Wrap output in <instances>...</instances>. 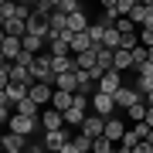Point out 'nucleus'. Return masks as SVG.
Here are the masks:
<instances>
[{
  "mask_svg": "<svg viewBox=\"0 0 153 153\" xmlns=\"http://www.w3.org/2000/svg\"><path fill=\"white\" fill-rule=\"evenodd\" d=\"M146 105H153V92H150V95H146Z\"/></svg>",
  "mask_w": 153,
  "mask_h": 153,
  "instance_id": "nucleus-34",
  "label": "nucleus"
},
{
  "mask_svg": "<svg viewBox=\"0 0 153 153\" xmlns=\"http://www.w3.org/2000/svg\"><path fill=\"white\" fill-rule=\"evenodd\" d=\"M119 88H123V71H105V75H102V82H99V92L116 95Z\"/></svg>",
  "mask_w": 153,
  "mask_h": 153,
  "instance_id": "nucleus-12",
  "label": "nucleus"
},
{
  "mask_svg": "<svg viewBox=\"0 0 153 153\" xmlns=\"http://www.w3.org/2000/svg\"><path fill=\"white\" fill-rule=\"evenodd\" d=\"M58 10L71 17V14H82V4H78V0H58Z\"/></svg>",
  "mask_w": 153,
  "mask_h": 153,
  "instance_id": "nucleus-25",
  "label": "nucleus"
},
{
  "mask_svg": "<svg viewBox=\"0 0 153 153\" xmlns=\"http://www.w3.org/2000/svg\"><path fill=\"white\" fill-rule=\"evenodd\" d=\"M55 88H58V92H71V95H75V92H78L75 71H71V75H58V78H55Z\"/></svg>",
  "mask_w": 153,
  "mask_h": 153,
  "instance_id": "nucleus-17",
  "label": "nucleus"
},
{
  "mask_svg": "<svg viewBox=\"0 0 153 153\" xmlns=\"http://www.w3.org/2000/svg\"><path fill=\"white\" fill-rule=\"evenodd\" d=\"M71 105H75V95H71V92H58V88H55V99H51V109H58V112H68Z\"/></svg>",
  "mask_w": 153,
  "mask_h": 153,
  "instance_id": "nucleus-15",
  "label": "nucleus"
},
{
  "mask_svg": "<svg viewBox=\"0 0 153 153\" xmlns=\"http://www.w3.org/2000/svg\"><path fill=\"white\" fill-rule=\"evenodd\" d=\"M0 55H4V65H14L17 58L24 55V38H0Z\"/></svg>",
  "mask_w": 153,
  "mask_h": 153,
  "instance_id": "nucleus-3",
  "label": "nucleus"
},
{
  "mask_svg": "<svg viewBox=\"0 0 153 153\" xmlns=\"http://www.w3.org/2000/svg\"><path fill=\"white\" fill-rule=\"evenodd\" d=\"M41 129L44 133H55V129H65V112H58V109H44L41 112Z\"/></svg>",
  "mask_w": 153,
  "mask_h": 153,
  "instance_id": "nucleus-9",
  "label": "nucleus"
},
{
  "mask_svg": "<svg viewBox=\"0 0 153 153\" xmlns=\"http://www.w3.org/2000/svg\"><path fill=\"white\" fill-rule=\"evenodd\" d=\"M0 146L4 150H27V136H17V133H4V140H0Z\"/></svg>",
  "mask_w": 153,
  "mask_h": 153,
  "instance_id": "nucleus-14",
  "label": "nucleus"
},
{
  "mask_svg": "<svg viewBox=\"0 0 153 153\" xmlns=\"http://www.w3.org/2000/svg\"><path fill=\"white\" fill-rule=\"evenodd\" d=\"M126 68H133V55L129 51H116V68L112 71H126Z\"/></svg>",
  "mask_w": 153,
  "mask_h": 153,
  "instance_id": "nucleus-23",
  "label": "nucleus"
},
{
  "mask_svg": "<svg viewBox=\"0 0 153 153\" xmlns=\"http://www.w3.org/2000/svg\"><path fill=\"white\" fill-rule=\"evenodd\" d=\"M31 75L34 82H44V85H55V68H51V55H38L31 65Z\"/></svg>",
  "mask_w": 153,
  "mask_h": 153,
  "instance_id": "nucleus-1",
  "label": "nucleus"
},
{
  "mask_svg": "<svg viewBox=\"0 0 153 153\" xmlns=\"http://www.w3.org/2000/svg\"><path fill=\"white\" fill-rule=\"evenodd\" d=\"M146 126H150V129H153V105H150V109H146Z\"/></svg>",
  "mask_w": 153,
  "mask_h": 153,
  "instance_id": "nucleus-32",
  "label": "nucleus"
},
{
  "mask_svg": "<svg viewBox=\"0 0 153 153\" xmlns=\"http://www.w3.org/2000/svg\"><path fill=\"white\" fill-rule=\"evenodd\" d=\"M82 136H88V140L105 136V119H102V116H88L85 126H82Z\"/></svg>",
  "mask_w": 153,
  "mask_h": 153,
  "instance_id": "nucleus-10",
  "label": "nucleus"
},
{
  "mask_svg": "<svg viewBox=\"0 0 153 153\" xmlns=\"http://www.w3.org/2000/svg\"><path fill=\"white\" fill-rule=\"evenodd\" d=\"M136 88H140V95H150L153 92V71H146V75L136 78Z\"/></svg>",
  "mask_w": 153,
  "mask_h": 153,
  "instance_id": "nucleus-24",
  "label": "nucleus"
},
{
  "mask_svg": "<svg viewBox=\"0 0 153 153\" xmlns=\"http://www.w3.org/2000/svg\"><path fill=\"white\" fill-rule=\"evenodd\" d=\"M31 99H34L38 105H51V99H55V85L34 82V85H31Z\"/></svg>",
  "mask_w": 153,
  "mask_h": 153,
  "instance_id": "nucleus-11",
  "label": "nucleus"
},
{
  "mask_svg": "<svg viewBox=\"0 0 153 153\" xmlns=\"http://www.w3.org/2000/svg\"><path fill=\"white\" fill-rule=\"evenodd\" d=\"M133 153H153V146H150V143H146V140H143V143H140V146H136V150H133Z\"/></svg>",
  "mask_w": 153,
  "mask_h": 153,
  "instance_id": "nucleus-31",
  "label": "nucleus"
},
{
  "mask_svg": "<svg viewBox=\"0 0 153 153\" xmlns=\"http://www.w3.org/2000/svg\"><path fill=\"white\" fill-rule=\"evenodd\" d=\"M24 153H48V146H44V143H27Z\"/></svg>",
  "mask_w": 153,
  "mask_h": 153,
  "instance_id": "nucleus-30",
  "label": "nucleus"
},
{
  "mask_svg": "<svg viewBox=\"0 0 153 153\" xmlns=\"http://www.w3.org/2000/svg\"><path fill=\"white\" fill-rule=\"evenodd\" d=\"M105 136H109L112 143H123V136H126V126H123V119H105Z\"/></svg>",
  "mask_w": 153,
  "mask_h": 153,
  "instance_id": "nucleus-13",
  "label": "nucleus"
},
{
  "mask_svg": "<svg viewBox=\"0 0 153 153\" xmlns=\"http://www.w3.org/2000/svg\"><path fill=\"white\" fill-rule=\"evenodd\" d=\"M92 112L102 116V119H112V116H116V99L109 92H95L92 95Z\"/></svg>",
  "mask_w": 153,
  "mask_h": 153,
  "instance_id": "nucleus-5",
  "label": "nucleus"
},
{
  "mask_svg": "<svg viewBox=\"0 0 153 153\" xmlns=\"http://www.w3.org/2000/svg\"><path fill=\"white\" fill-rule=\"evenodd\" d=\"M140 143H143V136L136 133V126H133V129H126V136H123V143H119V146H126V150H136Z\"/></svg>",
  "mask_w": 153,
  "mask_h": 153,
  "instance_id": "nucleus-22",
  "label": "nucleus"
},
{
  "mask_svg": "<svg viewBox=\"0 0 153 153\" xmlns=\"http://www.w3.org/2000/svg\"><path fill=\"white\" fill-rule=\"evenodd\" d=\"M71 143H75V150H78V153H92V140H88V136H82V133H78Z\"/></svg>",
  "mask_w": 153,
  "mask_h": 153,
  "instance_id": "nucleus-27",
  "label": "nucleus"
},
{
  "mask_svg": "<svg viewBox=\"0 0 153 153\" xmlns=\"http://www.w3.org/2000/svg\"><path fill=\"white\" fill-rule=\"evenodd\" d=\"M146 109H150V105H146V99H143V102H136L133 109H126V116L136 119V123H146Z\"/></svg>",
  "mask_w": 153,
  "mask_h": 153,
  "instance_id": "nucleus-21",
  "label": "nucleus"
},
{
  "mask_svg": "<svg viewBox=\"0 0 153 153\" xmlns=\"http://www.w3.org/2000/svg\"><path fill=\"white\" fill-rule=\"evenodd\" d=\"M146 143H150V146H153V129H150V136H146Z\"/></svg>",
  "mask_w": 153,
  "mask_h": 153,
  "instance_id": "nucleus-33",
  "label": "nucleus"
},
{
  "mask_svg": "<svg viewBox=\"0 0 153 153\" xmlns=\"http://www.w3.org/2000/svg\"><path fill=\"white\" fill-rule=\"evenodd\" d=\"M116 31L119 34H136V24H133L129 17H123V21H116Z\"/></svg>",
  "mask_w": 153,
  "mask_h": 153,
  "instance_id": "nucleus-28",
  "label": "nucleus"
},
{
  "mask_svg": "<svg viewBox=\"0 0 153 153\" xmlns=\"http://www.w3.org/2000/svg\"><path fill=\"white\" fill-rule=\"evenodd\" d=\"M4 153H21V150H4Z\"/></svg>",
  "mask_w": 153,
  "mask_h": 153,
  "instance_id": "nucleus-35",
  "label": "nucleus"
},
{
  "mask_svg": "<svg viewBox=\"0 0 153 153\" xmlns=\"http://www.w3.org/2000/svg\"><path fill=\"white\" fill-rule=\"evenodd\" d=\"M129 21L136 24V27H153V0H140V4L133 7Z\"/></svg>",
  "mask_w": 153,
  "mask_h": 153,
  "instance_id": "nucleus-7",
  "label": "nucleus"
},
{
  "mask_svg": "<svg viewBox=\"0 0 153 153\" xmlns=\"http://www.w3.org/2000/svg\"><path fill=\"white\" fill-rule=\"evenodd\" d=\"M14 112H21V116H31V119H41V105L34 102L31 95L24 99V102H17V109H14Z\"/></svg>",
  "mask_w": 153,
  "mask_h": 153,
  "instance_id": "nucleus-18",
  "label": "nucleus"
},
{
  "mask_svg": "<svg viewBox=\"0 0 153 153\" xmlns=\"http://www.w3.org/2000/svg\"><path fill=\"white\" fill-rule=\"evenodd\" d=\"M51 68H55V78H58V75H71V71H78L75 58H51Z\"/></svg>",
  "mask_w": 153,
  "mask_h": 153,
  "instance_id": "nucleus-16",
  "label": "nucleus"
},
{
  "mask_svg": "<svg viewBox=\"0 0 153 153\" xmlns=\"http://www.w3.org/2000/svg\"><path fill=\"white\" fill-rule=\"evenodd\" d=\"M38 129H41V119H31V116H21V112H14V119L7 123V133H17V136H31Z\"/></svg>",
  "mask_w": 153,
  "mask_h": 153,
  "instance_id": "nucleus-2",
  "label": "nucleus"
},
{
  "mask_svg": "<svg viewBox=\"0 0 153 153\" xmlns=\"http://www.w3.org/2000/svg\"><path fill=\"white\" fill-rule=\"evenodd\" d=\"M31 95V88L27 85H7V88H0V102H7V105H14V109H17V102H24V99H27Z\"/></svg>",
  "mask_w": 153,
  "mask_h": 153,
  "instance_id": "nucleus-8",
  "label": "nucleus"
},
{
  "mask_svg": "<svg viewBox=\"0 0 153 153\" xmlns=\"http://www.w3.org/2000/svg\"><path fill=\"white\" fill-rule=\"evenodd\" d=\"M112 99H116V109H133V105H136V102H143L146 95H140V88H136V85H123Z\"/></svg>",
  "mask_w": 153,
  "mask_h": 153,
  "instance_id": "nucleus-6",
  "label": "nucleus"
},
{
  "mask_svg": "<svg viewBox=\"0 0 153 153\" xmlns=\"http://www.w3.org/2000/svg\"><path fill=\"white\" fill-rule=\"evenodd\" d=\"M85 119H88V112H85V109H75V105L65 112V126H78V129H82Z\"/></svg>",
  "mask_w": 153,
  "mask_h": 153,
  "instance_id": "nucleus-19",
  "label": "nucleus"
},
{
  "mask_svg": "<svg viewBox=\"0 0 153 153\" xmlns=\"http://www.w3.org/2000/svg\"><path fill=\"white\" fill-rule=\"evenodd\" d=\"M71 140H75V136H71L68 129H55V133H44V136H41V143L48 146V153H61Z\"/></svg>",
  "mask_w": 153,
  "mask_h": 153,
  "instance_id": "nucleus-4",
  "label": "nucleus"
},
{
  "mask_svg": "<svg viewBox=\"0 0 153 153\" xmlns=\"http://www.w3.org/2000/svg\"><path fill=\"white\" fill-rule=\"evenodd\" d=\"M140 44L143 48H153V27H140Z\"/></svg>",
  "mask_w": 153,
  "mask_h": 153,
  "instance_id": "nucleus-29",
  "label": "nucleus"
},
{
  "mask_svg": "<svg viewBox=\"0 0 153 153\" xmlns=\"http://www.w3.org/2000/svg\"><path fill=\"white\" fill-rule=\"evenodd\" d=\"M75 65H78V71H92V68H99V58H95V51H85V55L75 58Z\"/></svg>",
  "mask_w": 153,
  "mask_h": 153,
  "instance_id": "nucleus-20",
  "label": "nucleus"
},
{
  "mask_svg": "<svg viewBox=\"0 0 153 153\" xmlns=\"http://www.w3.org/2000/svg\"><path fill=\"white\" fill-rule=\"evenodd\" d=\"M41 48H44L41 38H31V34L24 38V51H27V55H41Z\"/></svg>",
  "mask_w": 153,
  "mask_h": 153,
  "instance_id": "nucleus-26",
  "label": "nucleus"
}]
</instances>
